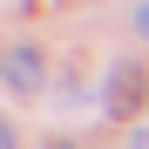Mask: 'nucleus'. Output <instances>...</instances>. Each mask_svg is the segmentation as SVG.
<instances>
[{"mask_svg":"<svg viewBox=\"0 0 149 149\" xmlns=\"http://www.w3.org/2000/svg\"><path fill=\"white\" fill-rule=\"evenodd\" d=\"M142 95H149L142 61H115V68H109V81H102V109H109L115 122H129V115H142Z\"/></svg>","mask_w":149,"mask_h":149,"instance_id":"nucleus-1","label":"nucleus"},{"mask_svg":"<svg viewBox=\"0 0 149 149\" xmlns=\"http://www.w3.org/2000/svg\"><path fill=\"white\" fill-rule=\"evenodd\" d=\"M136 34L149 41V0H142V7H136Z\"/></svg>","mask_w":149,"mask_h":149,"instance_id":"nucleus-3","label":"nucleus"},{"mask_svg":"<svg viewBox=\"0 0 149 149\" xmlns=\"http://www.w3.org/2000/svg\"><path fill=\"white\" fill-rule=\"evenodd\" d=\"M0 74H7V88L27 95V88H41V54H34V47H14V54L0 61Z\"/></svg>","mask_w":149,"mask_h":149,"instance_id":"nucleus-2","label":"nucleus"},{"mask_svg":"<svg viewBox=\"0 0 149 149\" xmlns=\"http://www.w3.org/2000/svg\"><path fill=\"white\" fill-rule=\"evenodd\" d=\"M0 149H14V129H7V122H0Z\"/></svg>","mask_w":149,"mask_h":149,"instance_id":"nucleus-4","label":"nucleus"},{"mask_svg":"<svg viewBox=\"0 0 149 149\" xmlns=\"http://www.w3.org/2000/svg\"><path fill=\"white\" fill-rule=\"evenodd\" d=\"M47 149H74V142H47Z\"/></svg>","mask_w":149,"mask_h":149,"instance_id":"nucleus-5","label":"nucleus"}]
</instances>
